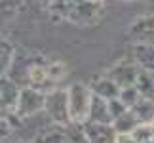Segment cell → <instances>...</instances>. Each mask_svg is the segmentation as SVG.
I'll use <instances>...</instances> for the list:
<instances>
[{"instance_id":"2","label":"cell","mask_w":154,"mask_h":143,"mask_svg":"<svg viewBox=\"0 0 154 143\" xmlns=\"http://www.w3.org/2000/svg\"><path fill=\"white\" fill-rule=\"evenodd\" d=\"M44 113L50 118L51 124L65 126L70 122V109H69V92L67 88H55L46 94V103H44Z\"/></svg>"},{"instance_id":"10","label":"cell","mask_w":154,"mask_h":143,"mask_svg":"<svg viewBox=\"0 0 154 143\" xmlns=\"http://www.w3.org/2000/svg\"><path fill=\"white\" fill-rule=\"evenodd\" d=\"M88 122H103V124H112V115H110V107L109 99L99 97L93 94L91 97V107H90V116Z\"/></svg>"},{"instance_id":"7","label":"cell","mask_w":154,"mask_h":143,"mask_svg":"<svg viewBox=\"0 0 154 143\" xmlns=\"http://www.w3.org/2000/svg\"><path fill=\"white\" fill-rule=\"evenodd\" d=\"M19 94L21 88L15 80H11L8 75H0V111H4L6 115H14Z\"/></svg>"},{"instance_id":"23","label":"cell","mask_w":154,"mask_h":143,"mask_svg":"<svg viewBox=\"0 0 154 143\" xmlns=\"http://www.w3.org/2000/svg\"><path fill=\"white\" fill-rule=\"evenodd\" d=\"M109 107H110V115H112V120H114V118H118L120 115H124V113L128 111V107L122 103V99H120V97L109 99Z\"/></svg>"},{"instance_id":"3","label":"cell","mask_w":154,"mask_h":143,"mask_svg":"<svg viewBox=\"0 0 154 143\" xmlns=\"http://www.w3.org/2000/svg\"><path fill=\"white\" fill-rule=\"evenodd\" d=\"M44 103H46V94L36 90L32 86H25L21 88L19 94V101H17L15 113L11 116L19 118V120H25V118H31L38 113H44Z\"/></svg>"},{"instance_id":"21","label":"cell","mask_w":154,"mask_h":143,"mask_svg":"<svg viewBox=\"0 0 154 143\" xmlns=\"http://www.w3.org/2000/svg\"><path fill=\"white\" fill-rule=\"evenodd\" d=\"M14 134V122L11 116H2L0 118V141H8V138Z\"/></svg>"},{"instance_id":"17","label":"cell","mask_w":154,"mask_h":143,"mask_svg":"<svg viewBox=\"0 0 154 143\" xmlns=\"http://www.w3.org/2000/svg\"><path fill=\"white\" fill-rule=\"evenodd\" d=\"M135 88L139 90L141 97L154 99V76H152V73L141 71L137 76V82H135Z\"/></svg>"},{"instance_id":"5","label":"cell","mask_w":154,"mask_h":143,"mask_svg":"<svg viewBox=\"0 0 154 143\" xmlns=\"http://www.w3.org/2000/svg\"><path fill=\"white\" fill-rule=\"evenodd\" d=\"M139 73H141V69L135 65L133 59H122V61H118L114 67H110V71L106 73V76L114 80L118 84V88L122 90V88L135 86Z\"/></svg>"},{"instance_id":"8","label":"cell","mask_w":154,"mask_h":143,"mask_svg":"<svg viewBox=\"0 0 154 143\" xmlns=\"http://www.w3.org/2000/svg\"><path fill=\"white\" fill-rule=\"evenodd\" d=\"M27 80L29 84L36 90L48 94L51 90H55V82L51 80L50 76V71H48V65H42V63H31L27 67Z\"/></svg>"},{"instance_id":"4","label":"cell","mask_w":154,"mask_h":143,"mask_svg":"<svg viewBox=\"0 0 154 143\" xmlns=\"http://www.w3.org/2000/svg\"><path fill=\"white\" fill-rule=\"evenodd\" d=\"M101 11V2H88V0H74L70 10L67 11L65 19L76 23V25H86L93 23L99 17Z\"/></svg>"},{"instance_id":"24","label":"cell","mask_w":154,"mask_h":143,"mask_svg":"<svg viewBox=\"0 0 154 143\" xmlns=\"http://www.w3.org/2000/svg\"><path fill=\"white\" fill-rule=\"evenodd\" d=\"M116 143H137V141L133 139L131 134H122V135H118V141Z\"/></svg>"},{"instance_id":"15","label":"cell","mask_w":154,"mask_h":143,"mask_svg":"<svg viewBox=\"0 0 154 143\" xmlns=\"http://www.w3.org/2000/svg\"><path fill=\"white\" fill-rule=\"evenodd\" d=\"M65 132V139L67 143H88V135H86V128L80 122H69L63 126Z\"/></svg>"},{"instance_id":"18","label":"cell","mask_w":154,"mask_h":143,"mask_svg":"<svg viewBox=\"0 0 154 143\" xmlns=\"http://www.w3.org/2000/svg\"><path fill=\"white\" fill-rule=\"evenodd\" d=\"M38 143H67V139H65V132H63V126L53 124L51 128H48L42 135H40Z\"/></svg>"},{"instance_id":"1","label":"cell","mask_w":154,"mask_h":143,"mask_svg":"<svg viewBox=\"0 0 154 143\" xmlns=\"http://www.w3.org/2000/svg\"><path fill=\"white\" fill-rule=\"evenodd\" d=\"M69 109H70V122H80L86 124L90 116V107L93 92L91 88L84 82H72L69 88Z\"/></svg>"},{"instance_id":"14","label":"cell","mask_w":154,"mask_h":143,"mask_svg":"<svg viewBox=\"0 0 154 143\" xmlns=\"http://www.w3.org/2000/svg\"><path fill=\"white\" fill-rule=\"evenodd\" d=\"M135 116L139 118L141 124H154V99L141 97L137 103L131 107Z\"/></svg>"},{"instance_id":"12","label":"cell","mask_w":154,"mask_h":143,"mask_svg":"<svg viewBox=\"0 0 154 143\" xmlns=\"http://www.w3.org/2000/svg\"><path fill=\"white\" fill-rule=\"evenodd\" d=\"M91 92L99 95V97H105V99H114L120 95V88H118V84L112 78H109V76H99V78H95L91 82Z\"/></svg>"},{"instance_id":"19","label":"cell","mask_w":154,"mask_h":143,"mask_svg":"<svg viewBox=\"0 0 154 143\" xmlns=\"http://www.w3.org/2000/svg\"><path fill=\"white\" fill-rule=\"evenodd\" d=\"M133 139L137 143H150L154 141V124H139L133 130Z\"/></svg>"},{"instance_id":"16","label":"cell","mask_w":154,"mask_h":143,"mask_svg":"<svg viewBox=\"0 0 154 143\" xmlns=\"http://www.w3.org/2000/svg\"><path fill=\"white\" fill-rule=\"evenodd\" d=\"M15 59V50L8 40L0 38V75H8Z\"/></svg>"},{"instance_id":"25","label":"cell","mask_w":154,"mask_h":143,"mask_svg":"<svg viewBox=\"0 0 154 143\" xmlns=\"http://www.w3.org/2000/svg\"><path fill=\"white\" fill-rule=\"evenodd\" d=\"M88 2H101V0H88Z\"/></svg>"},{"instance_id":"27","label":"cell","mask_w":154,"mask_h":143,"mask_svg":"<svg viewBox=\"0 0 154 143\" xmlns=\"http://www.w3.org/2000/svg\"><path fill=\"white\" fill-rule=\"evenodd\" d=\"M0 143H8V141H0Z\"/></svg>"},{"instance_id":"28","label":"cell","mask_w":154,"mask_h":143,"mask_svg":"<svg viewBox=\"0 0 154 143\" xmlns=\"http://www.w3.org/2000/svg\"><path fill=\"white\" fill-rule=\"evenodd\" d=\"M150 143H154V141H150Z\"/></svg>"},{"instance_id":"6","label":"cell","mask_w":154,"mask_h":143,"mask_svg":"<svg viewBox=\"0 0 154 143\" xmlns=\"http://www.w3.org/2000/svg\"><path fill=\"white\" fill-rule=\"evenodd\" d=\"M128 37L133 44H152L154 46V15L137 17L128 27Z\"/></svg>"},{"instance_id":"22","label":"cell","mask_w":154,"mask_h":143,"mask_svg":"<svg viewBox=\"0 0 154 143\" xmlns=\"http://www.w3.org/2000/svg\"><path fill=\"white\" fill-rule=\"evenodd\" d=\"M48 71H50V76H51V80L55 82V84L63 78L65 75H67V69H65L63 63H50L48 65Z\"/></svg>"},{"instance_id":"20","label":"cell","mask_w":154,"mask_h":143,"mask_svg":"<svg viewBox=\"0 0 154 143\" xmlns=\"http://www.w3.org/2000/svg\"><path fill=\"white\" fill-rule=\"evenodd\" d=\"M118 97L122 99V103L128 107V109H131V107L137 103V101L141 99V94H139V90L135 86H129V88H122L120 90V95Z\"/></svg>"},{"instance_id":"13","label":"cell","mask_w":154,"mask_h":143,"mask_svg":"<svg viewBox=\"0 0 154 143\" xmlns=\"http://www.w3.org/2000/svg\"><path fill=\"white\" fill-rule=\"evenodd\" d=\"M139 118L135 116V113L131 109H128L124 115H120L118 118H114L112 120V126H114V130L118 132V135L122 134H133V130L139 126Z\"/></svg>"},{"instance_id":"26","label":"cell","mask_w":154,"mask_h":143,"mask_svg":"<svg viewBox=\"0 0 154 143\" xmlns=\"http://www.w3.org/2000/svg\"><path fill=\"white\" fill-rule=\"evenodd\" d=\"M44 2H48V4H50V2H51V0H44Z\"/></svg>"},{"instance_id":"9","label":"cell","mask_w":154,"mask_h":143,"mask_svg":"<svg viewBox=\"0 0 154 143\" xmlns=\"http://www.w3.org/2000/svg\"><path fill=\"white\" fill-rule=\"evenodd\" d=\"M86 135L88 143H116L118 141V132L112 124H103V122H86Z\"/></svg>"},{"instance_id":"11","label":"cell","mask_w":154,"mask_h":143,"mask_svg":"<svg viewBox=\"0 0 154 143\" xmlns=\"http://www.w3.org/2000/svg\"><path fill=\"white\" fill-rule=\"evenodd\" d=\"M133 61L141 71L154 73V46L152 44H133Z\"/></svg>"}]
</instances>
